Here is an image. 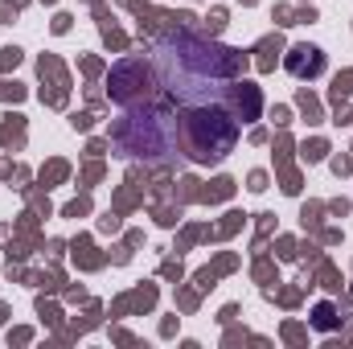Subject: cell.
Wrapping results in <instances>:
<instances>
[{"label":"cell","mask_w":353,"mask_h":349,"mask_svg":"<svg viewBox=\"0 0 353 349\" xmlns=\"http://www.w3.org/2000/svg\"><path fill=\"white\" fill-rule=\"evenodd\" d=\"M152 70H157V83L185 107L222 103L226 90L234 87L239 54L201 37V33H193V29H176V33H165L157 41Z\"/></svg>","instance_id":"cell-1"},{"label":"cell","mask_w":353,"mask_h":349,"mask_svg":"<svg viewBox=\"0 0 353 349\" xmlns=\"http://www.w3.org/2000/svg\"><path fill=\"white\" fill-rule=\"evenodd\" d=\"M176 115L169 107H152L148 99L144 103H132L123 107V119L111 128V144L132 157V161H144V165H173L176 161Z\"/></svg>","instance_id":"cell-2"},{"label":"cell","mask_w":353,"mask_h":349,"mask_svg":"<svg viewBox=\"0 0 353 349\" xmlns=\"http://www.w3.org/2000/svg\"><path fill=\"white\" fill-rule=\"evenodd\" d=\"M239 115L222 103H193L181 115V148L193 165H218L239 144Z\"/></svg>","instance_id":"cell-3"},{"label":"cell","mask_w":353,"mask_h":349,"mask_svg":"<svg viewBox=\"0 0 353 349\" xmlns=\"http://www.w3.org/2000/svg\"><path fill=\"white\" fill-rule=\"evenodd\" d=\"M152 79H157V70H152V62H148V58H140V54L119 58V62L111 66V74H107V94H111V103H115V107L144 103V99H148V90H152Z\"/></svg>","instance_id":"cell-4"},{"label":"cell","mask_w":353,"mask_h":349,"mask_svg":"<svg viewBox=\"0 0 353 349\" xmlns=\"http://www.w3.org/2000/svg\"><path fill=\"white\" fill-rule=\"evenodd\" d=\"M288 70H292L296 79H316V74L325 70V54H321L316 46H292V54H288Z\"/></svg>","instance_id":"cell-5"},{"label":"cell","mask_w":353,"mask_h":349,"mask_svg":"<svg viewBox=\"0 0 353 349\" xmlns=\"http://www.w3.org/2000/svg\"><path fill=\"white\" fill-rule=\"evenodd\" d=\"M329 312H333L329 304H321V308H316V325H321V329H333V325H337V321H333Z\"/></svg>","instance_id":"cell-6"}]
</instances>
